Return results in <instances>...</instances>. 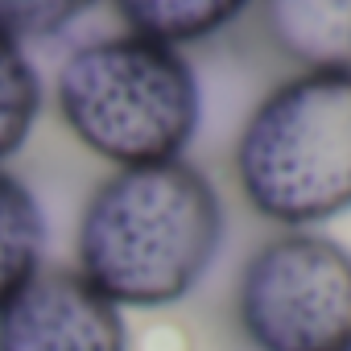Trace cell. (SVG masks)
<instances>
[{
    "label": "cell",
    "instance_id": "obj_1",
    "mask_svg": "<svg viewBox=\"0 0 351 351\" xmlns=\"http://www.w3.org/2000/svg\"><path fill=\"white\" fill-rule=\"evenodd\" d=\"M223 240V203L186 157L128 165L104 178L75 236V269L112 302L157 310L182 302Z\"/></svg>",
    "mask_w": 351,
    "mask_h": 351
},
{
    "label": "cell",
    "instance_id": "obj_2",
    "mask_svg": "<svg viewBox=\"0 0 351 351\" xmlns=\"http://www.w3.org/2000/svg\"><path fill=\"white\" fill-rule=\"evenodd\" d=\"M58 116L116 169L182 157L199 132V79L182 50L136 34L79 46L54 83Z\"/></svg>",
    "mask_w": 351,
    "mask_h": 351
},
{
    "label": "cell",
    "instance_id": "obj_3",
    "mask_svg": "<svg viewBox=\"0 0 351 351\" xmlns=\"http://www.w3.org/2000/svg\"><path fill=\"white\" fill-rule=\"evenodd\" d=\"M248 207L306 232L351 211V71H302L273 87L236 141Z\"/></svg>",
    "mask_w": 351,
    "mask_h": 351
},
{
    "label": "cell",
    "instance_id": "obj_4",
    "mask_svg": "<svg viewBox=\"0 0 351 351\" xmlns=\"http://www.w3.org/2000/svg\"><path fill=\"white\" fill-rule=\"evenodd\" d=\"M256 351H351V248L318 232L265 240L236 285Z\"/></svg>",
    "mask_w": 351,
    "mask_h": 351
},
{
    "label": "cell",
    "instance_id": "obj_5",
    "mask_svg": "<svg viewBox=\"0 0 351 351\" xmlns=\"http://www.w3.org/2000/svg\"><path fill=\"white\" fill-rule=\"evenodd\" d=\"M0 351H128L124 310L79 269H38L0 310Z\"/></svg>",
    "mask_w": 351,
    "mask_h": 351
},
{
    "label": "cell",
    "instance_id": "obj_6",
    "mask_svg": "<svg viewBox=\"0 0 351 351\" xmlns=\"http://www.w3.org/2000/svg\"><path fill=\"white\" fill-rule=\"evenodd\" d=\"M265 29L306 71H351V0H265Z\"/></svg>",
    "mask_w": 351,
    "mask_h": 351
},
{
    "label": "cell",
    "instance_id": "obj_7",
    "mask_svg": "<svg viewBox=\"0 0 351 351\" xmlns=\"http://www.w3.org/2000/svg\"><path fill=\"white\" fill-rule=\"evenodd\" d=\"M112 9L128 34L182 50L228 29L248 9V0H112Z\"/></svg>",
    "mask_w": 351,
    "mask_h": 351
},
{
    "label": "cell",
    "instance_id": "obj_8",
    "mask_svg": "<svg viewBox=\"0 0 351 351\" xmlns=\"http://www.w3.org/2000/svg\"><path fill=\"white\" fill-rule=\"evenodd\" d=\"M46 219L17 173L0 169V310L42 269Z\"/></svg>",
    "mask_w": 351,
    "mask_h": 351
},
{
    "label": "cell",
    "instance_id": "obj_9",
    "mask_svg": "<svg viewBox=\"0 0 351 351\" xmlns=\"http://www.w3.org/2000/svg\"><path fill=\"white\" fill-rule=\"evenodd\" d=\"M38 112H42V79L25 46L0 34V161L13 157L29 141Z\"/></svg>",
    "mask_w": 351,
    "mask_h": 351
},
{
    "label": "cell",
    "instance_id": "obj_10",
    "mask_svg": "<svg viewBox=\"0 0 351 351\" xmlns=\"http://www.w3.org/2000/svg\"><path fill=\"white\" fill-rule=\"evenodd\" d=\"M95 0H0V34L17 46L42 42L75 25Z\"/></svg>",
    "mask_w": 351,
    "mask_h": 351
}]
</instances>
